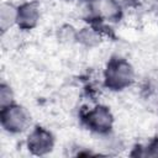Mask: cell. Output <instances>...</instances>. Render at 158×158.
I'll list each match as a JSON object with an SVG mask.
<instances>
[{
  "mask_svg": "<svg viewBox=\"0 0 158 158\" xmlns=\"http://www.w3.org/2000/svg\"><path fill=\"white\" fill-rule=\"evenodd\" d=\"M0 98H1V105L2 107H5L7 104L10 105V101H11V91L10 89L6 86V85H1V93H0Z\"/></svg>",
  "mask_w": 158,
  "mask_h": 158,
  "instance_id": "8",
  "label": "cell"
},
{
  "mask_svg": "<svg viewBox=\"0 0 158 158\" xmlns=\"http://www.w3.org/2000/svg\"><path fill=\"white\" fill-rule=\"evenodd\" d=\"M111 122H112L111 114L104 106L95 107L88 115V125L95 131L104 132V131L109 130L111 127Z\"/></svg>",
  "mask_w": 158,
  "mask_h": 158,
  "instance_id": "4",
  "label": "cell"
},
{
  "mask_svg": "<svg viewBox=\"0 0 158 158\" xmlns=\"http://www.w3.org/2000/svg\"><path fill=\"white\" fill-rule=\"evenodd\" d=\"M133 79V70L131 65L122 60H112L106 69V84L114 90L123 89L130 85Z\"/></svg>",
  "mask_w": 158,
  "mask_h": 158,
  "instance_id": "1",
  "label": "cell"
},
{
  "mask_svg": "<svg viewBox=\"0 0 158 158\" xmlns=\"http://www.w3.org/2000/svg\"><path fill=\"white\" fill-rule=\"evenodd\" d=\"M115 1L120 5V4H126V2H128V1H131V0H115Z\"/></svg>",
  "mask_w": 158,
  "mask_h": 158,
  "instance_id": "9",
  "label": "cell"
},
{
  "mask_svg": "<svg viewBox=\"0 0 158 158\" xmlns=\"http://www.w3.org/2000/svg\"><path fill=\"white\" fill-rule=\"evenodd\" d=\"M17 14H19V9L16 10L12 5L4 4V5L1 6V11H0V23H1L2 31H6V28L10 27L14 22H17Z\"/></svg>",
  "mask_w": 158,
  "mask_h": 158,
  "instance_id": "7",
  "label": "cell"
},
{
  "mask_svg": "<svg viewBox=\"0 0 158 158\" xmlns=\"http://www.w3.org/2000/svg\"><path fill=\"white\" fill-rule=\"evenodd\" d=\"M1 120L6 130L11 132H20L26 127L28 122V116L22 107L16 105H9L7 107H2Z\"/></svg>",
  "mask_w": 158,
  "mask_h": 158,
  "instance_id": "2",
  "label": "cell"
},
{
  "mask_svg": "<svg viewBox=\"0 0 158 158\" xmlns=\"http://www.w3.org/2000/svg\"><path fill=\"white\" fill-rule=\"evenodd\" d=\"M40 12L35 4H26L19 9L17 22L22 28H31L36 25Z\"/></svg>",
  "mask_w": 158,
  "mask_h": 158,
  "instance_id": "5",
  "label": "cell"
},
{
  "mask_svg": "<svg viewBox=\"0 0 158 158\" xmlns=\"http://www.w3.org/2000/svg\"><path fill=\"white\" fill-rule=\"evenodd\" d=\"M93 9L99 16L105 19H115L120 12V5L115 0H94Z\"/></svg>",
  "mask_w": 158,
  "mask_h": 158,
  "instance_id": "6",
  "label": "cell"
},
{
  "mask_svg": "<svg viewBox=\"0 0 158 158\" xmlns=\"http://www.w3.org/2000/svg\"><path fill=\"white\" fill-rule=\"evenodd\" d=\"M53 146V139L49 132L44 131L43 128H36L31 136L28 137V147L37 154H43L51 151Z\"/></svg>",
  "mask_w": 158,
  "mask_h": 158,
  "instance_id": "3",
  "label": "cell"
}]
</instances>
